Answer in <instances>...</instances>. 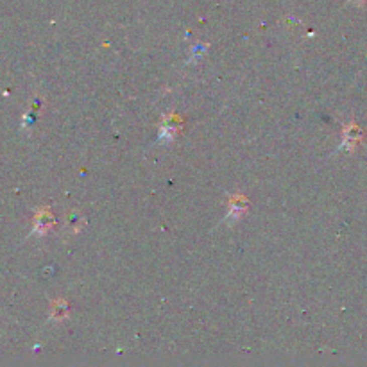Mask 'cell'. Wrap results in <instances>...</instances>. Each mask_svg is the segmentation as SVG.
Masks as SVG:
<instances>
[{
    "instance_id": "obj_1",
    "label": "cell",
    "mask_w": 367,
    "mask_h": 367,
    "mask_svg": "<svg viewBox=\"0 0 367 367\" xmlns=\"http://www.w3.org/2000/svg\"><path fill=\"white\" fill-rule=\"evenodd\" d=\"M360 140V129L356 126H349L346 127V131H344V142H342V147H346V149H351V147H355L356 143H358Z\"/></svg>"
}]
</instances>
